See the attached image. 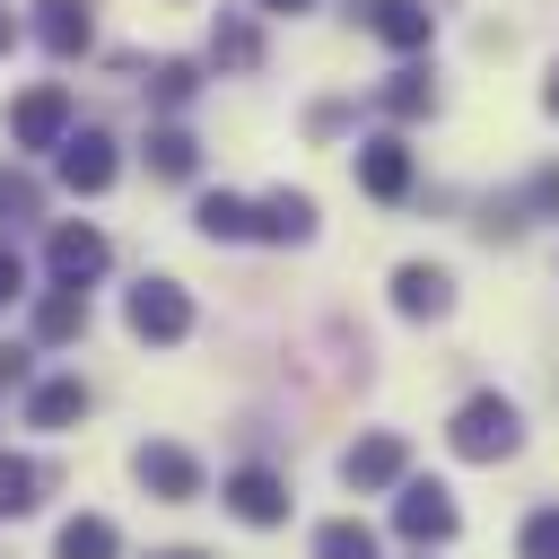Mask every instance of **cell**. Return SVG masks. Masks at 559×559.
<instances>
[{"label":"cell","instance_id":"8fae6325","mask_svg":"<svg viewBox=\"0 0 559 559\" xmlns=\"http://www.w3.org/2000/svg\"><path fill=\"white\" fill-rule=\"evenodd\" d=\"M61 183H70V192H105V183H114V140H105V131H70Z\"/></svg>","mask_w":559,"mask_h":559},{"label":"cell","instance_id":"44dd1931","mask_svg":"<svg viewBox=\"0 0 559 559\" xmlns=\"http://www.w3.org/2000/svg\"><path fill=\"white\" fill-rule=\"evenodd\" d=\"M314 559H376V533H367L358 515H341V524L314 533Z\"/></svg>","mask_w":559,"mask_h":559},{"label":"cell","instance_id":"30bf717a","mask_svg":"<svg viewBox=\"0 0 559 559\" xmlns=\"http://www.w3.org/2000/svg\"><path fill=\"white\" fill-rule=\"evenodd\" d=\"M227 507H236L245 524H280V515H288V480L262 472V463H245V472L227 480Z\"/></svg>","mask_w":559,"mask_h":559},{"label":"cell","instance_id":"6da1fadb","mask_svg":"<svg viewBox=\"0 0 559 559\" xmlns=\"http://www.w3.org/2000/svg\"><path fill=\"white\" fill-rule=\"evenodd\" d=\"M445 437H454V454H463V463H507V454L524 445V419H515V402H507V393H472V402L454 411V428H445Z\"/></svg>","mask_w":559,"mask_h":559},{"label":"cell","instance_id":"484cf974","mask_svg":"<svg viewBox=\"0 0 559 559\" xmlns=\"http://www.w3.org/2000/svg\"><path fill=\"white\" fill-rule=\"evenodd\" d=\"M0 218H35V183L0 166Z\"/></svg>","mask_w":559,"mask_h":559},{"label":"cell","instance_id":"5b68a950","mask_svg":"<svg viewBox=\"0 0 559 559\" xmlns=\"http://www.w3.org/2000/svg\"><path fill=\"white\" fill-rule=\"evenodd\" d=\"M131 472H140V489H157L166 507L201 498V463H192L183 445H140V454H131Z\"/></svg>","mask_w":559,"mask_h":559},{"label":"cell","instance_id":"4316f807","mask_svg":"<svg viewBox=\"0 0 559 559\" xmlns=\"http://www.w3.org/2000/svg\"><path fill=\"white\" fill-rule=\"evenodd\" d=\"M17 297H26V262L0 245V306H17Z\"/></svg>","mask_w":559,"mask_h":559},{"label":"cell","instance_id":"277c9868","mask_svg":"<svg viewBox=\"0 0 559 559\" xmlns=\"http://www.w3.org/2000/svg\"><path fill=\"white\" fill-rule=\"evenodd\" d=\"M44 262H52V288H87L105 262H114V245L79 218V227H52V245H44Z\"/></svg>","mask_w":559,"mask_h":559},{"label":"cell","instance_id":"2e32d148","mask_svg":"<svg viewBox=\"0 0 559 559\" xmlns=\"http://www.w3.org/2000/svg\"><path fill=\"white\" fill-rule=\"evenodd\" d=\"M428 26H437V17H428V0H376V35H384L393 52H419V44H428Z\"/></svg>","mask_w":559,"mask_h":559},{"label":"cell","instance_id":"d4e9b609","mask_svg":"<svg viewBox=\"0 0 559 559\" xmlns=\"http://www.w3.org/2000/svg\"><path fill=\"white\" fill-rule=\"evenodd\" d=\"M515 550H524V559H559V507H533L524 533H515Z\"/></svg>","mask_w":559,"mask_h":559},{"label":"cell","instance_id":"7c38bea8","mask_svg":"<svg viewBox=\"0 0 559 559\" xmlns=\"http://www.w3.org/2000/svg\"><path fill=\"white\" fill-rule=\"evenodd\" d=\"M358 183H367L376 201H402V192H411V148H402V140H367V148H358Z\"/></svg>","mask_w":559,"mask_h":559},{"label":"cell","instance_id":"cb8c5ba5","mask_svg":"<svg viewBox=\"0 0 559 559\" xmlns=\"http://www.w3.org/2000/svg\"><path fill=\"white\" fill-rule=\"evenodd\" d=\"M192 87H201L192 61H157V70H148V96H157V105H192Z\"/></svg>","mask_w":559,"mask_h":559},{"label":"cell","instance_id":"ba28073f","mask_svg":"<svg viewBox=\"0 0 559 559\" xmlns=\"http://www.w3.org/2000/svg\"><path fill=\"white\" fill-rule=\"evenodd\" d=\"M393 524H402L411 542H454V498H445L437 480H411V489L393 498Z\"/></svg>","mask_w":559,"mask_h":559},{"label":"cell","instance_id":"83f0119b","mask_svg":"<svg viewBox=\"0 0 559 559\" xmlns=\"http://www.w3.org/2000/svg\"><path fill=\"white\" fill-rule=\"evenodd\" d=\"M533 210H559V166H542V175H533Z\"/></svg>","mask_w":559,"mask_h":559},{"label":"cell","instance_id":"9c48e42d","mask_svg":"<svg viewBox=\"0 0 559 559\" xmlns=\"http://www.w3.org/2000/svg\"><path fill=\"white\" fill-rule=\"evenodd\" d=\"M402 463H411V445H402V437H358V445L341 454V480H349V489H393V480H402Z\"/></svg>","mask_w":559,"mask_h":559},{"label":"cell","instance_id":"f1b7e54d","mask_svg":"<svg viewBox=\"0 0 559 559\" xmlns=\"http://www.w3.org/2000/svg\"><path fill=\"white\" fill-rule=\"evenodd\" d=\"M26 376V349H0V384H17Z\"/></svg>","mask_w":559,"mask_h":559},{"label":"cell","instance_id":"ffe728a7","mask_svg":"<svg viewBox=\"0 0 559 559\" xmlns=\"http://www.w3.org/2000/svg\"><path fill=\"white\" fill-rule=\"evenodd\" d=\"M210 52H218L227 70H253V61H262V35H253V17H218V26H210Z\"/></svg>","mask_w":559,"mask_h":559},{"label":"cell","instance_id":"7a4b0ae2","mask_svg":"<svg viewBox=\"0 0 559 559\" xmlns=\"http://www.w3.org/2000/svg\"><path fill=\"white\" fill-rule=\"evenodd\" d=\"M9 140L17 148H70V87H26L17 105H9Z\"/></svg>","mask_w":559,"mask_h":559},{"label":"cell","instance_id":"9a60e30c","mask_svg":"<svg viewBox=\"0 0 559 559\" xmlns=\"http://www.w3.org/2000/svg\"><path fill=\"white\" fill-rule=\"evenodd\" d=\"M87 332V288H44L35 297V341H70Z\"/></svg>","mask_w":559,"mask_h":559},{"label":"cell","instance_id":"d6986e66","mask_svg":"<svg viewBox=\"0 0 559 559\" xmlns=\"http://www.w3.org/2000/svg\"><path fill=\"white\" fill-rule=\"evenodd\" d=\"M52 550H61V559H114V550H122V533H114L105 515H70Z\"/></svg>","mask_w":559,"mask_h":559},{"label":"cell","instance_id":"d6a6232c","mask_svg":"<svg viewBox=\"0 0 559 559\" xmlns=\"http://www.w3.org/2000/svg\"><path fill=\"white\" fill-rule=\"evenodd\" d=\"M166 559H201V550H166Z\"/></svg>","mask_w":559,"mask_h":559},{"label":"cell","instance_id":"f546056e","mask_svg":"<svg viewBox=\"0 0 559 559\" xmlns=\"http://www.w3.org/2000/svg\"><path fill=\"white\" fill-rule=\"evenodd\" d=\"M9 44H17V17H9V9H0V52H9Z\"/></svg>","mask_w":559,"mask_h":559},{"label":"cell","instance_id":"5bb4252c","mask_svg":"<svg viewBox=\"0 0 559 559\" xmlns=\"http://www.w3.org/2000/svg\"><path fill=\"white\" fill-rule=\"evenodd\" d=\"M192 227H201L210 245H236V236H253V201H236V192H201Z\"/></svg>","mask_w":559,"mask_h":559},{"label":"cell","instance_id":"1f68e13d","mask_svg":"<svg viewBox=\"0 0 559 559\" xmlns=\"http://www.w3.org/2000/svg\"><path fill=\"white\" fill-rule=\"evenodd\" d=\"M253 9H306V0H253Z\"/></svg>","mask_w":559,"mask_h":559},{"label":"cell","instance_id":"4fadbf2b","mask_svg":"<svg viewBox=\"0 0 559 559\" xmlns=\"http://www.w3.org/2000/svg\"><path fill=\"white\" fill-rule=\"evenodd\" d=\"M253 236H271V245H306V236H314V201H306V192H271V201H253Z\"/></svg>","mask_w":559,"mask_h":559},{"label":"cell","instance_id":"4dcf8cb0","mask_svg":"<svg viewBox=\"0 0 559 559\" xmlns=\"http://www.w3.org/2000/svg\"><path fill=\"white\" fill-rule=\"evenodd\" d=\"M542 105H550V114H559V70H550V87H542Z\"/></svg>","mask_w":559,"mask_h":559},{"label":"cell","instance_id":"8992f818","mask_svg":"<svg viewBox=\"0 0 559 559\" xmlns=\"http://www.w3.org/2000/svg\"><path fill=\"white\" fill-rule=\"evenodd\" d=\"M35 35H44L52 61L87 52V44H96V0H35Z\"/></svg>","mask_w":559,"mask_h":559},{"label":"cell","instance_id":"ac0fdd59","mask_svg":"<svg viewBox=\"0 0 559 559\" xmlns=\"http://www.w3.org/2000/svg\"><path fill=\"white\" fill-rule=\"evenodd\" d=\"M79 411H87V384H79V376H61V384H35V402H26V419H35V428H70Z\"/></svg>","mask_w":559,"mask_h":559},{"label":"cell","instance_id":"52a82bcc","mask_svg":"<svg viewBox=\"0 0 559 559\" xmlns=\"http://www.w3.org/2000/svg\"><path fill=\"white\" fill-rule=\"evenodd\" d=\"M454 306V280L437 271V262H402L393 271V314H411V323H437Z\"/></svg>","mask_w":559,"mask_h":559},{"label":"cell","instance_id":"7402d4cb","mask_svg":"<svg viewBox=\"0 0 559 559\" xmlns=\"http://www.w3.org/2000/svg\"><path fill=\"white\" fill-rule=\"evenodd\" d=\"M35 489H44V472H35L26 454H0V515H26Z\"/></svg>","mask_w":559,"mask_h":559},{"label":"cell","instance_id":"e0dca14e","mask_svg":"<svg viewBox=\"0 0 559 559\" xmlns=\"http://www.w3.org/2000/svg\"><path fill=\"white\" fill-rule=\"evenodd\" d=\"M192 166H201V140L175 131V122H157V131H148V175H175V183H183Z\"/></svg>","mask_w":559,"mask_h":559},{"label":"cell","instance_id":"3957f363","mask_svg":"<svg viewBox=\"0 0 559 559\" xmlns=\"http://www.w3.org/2000/svg\"><path fill=\"white\" fill-rule=\"evenodd\" d=\"M122 314H131V332H140V341H157V349H166V341H183V332H192V297H183V288H175V280H140V288H131V306H122Z\"/></svg>","mask_w":559,"mask_h":559},{"label":"cell","instance_id":"603a6c76","mask_svg":"<svg viewBox=\"0 0 559 559\" xmlns=\"http://www.w3.org/2000/svg\"><path fill=\"white\" fill-rule=\"evenodd\" d=\"M428 105H437V87H428L419 70H393V79H384V114H402V122H419Z\"/></svg>","mask_w":559,"mask_h":559}]
</instances>
